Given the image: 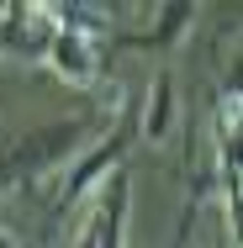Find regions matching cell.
Listing matches in <instances>:
<instances>
[{"instance_id": "obj_3", "label": "cell", "mask_w": 243, "mask_h": 248, "mask_svg": "<svg viewBox=\"0 0 243 248\" xmlns=\"http://www.w3.org/2000/svg\"><path fill=\"white\" fill-rule=\"evenodd\" d=\"M43 69H48L58 85H69V90H96L100 74H106V53H100V43L53 32L48 48H43Z\"/></svg>"}, {"instance_id": "obj_2", "label": "cell", "mask_w": 243, "mask_h": 248, "mask_svg": "<svg viewBox=\"0 0 243 248\" xmlns=\"http://www.w3.org/2000/svg\"><path fill=\"white\" fill-rule=\"evenodd\" d=\"M132 148H138V106H116L111 122L100 127V138L74 153V164H69V174H64V190H58V211H69V206H80L90 190H100V185L122 169V158Z\"/></svg>"}, {"instance_id": "obj_6", "label": "cell", "mask_w": 243, "mask_h": 248, "mask_svg": "<svg viewBox=\"0 0 243 248\" xmlns=\"http://www.w3.org/2000/svg\"><path fill=\"white\" fill-rule=\"evenodd\" d=\"M127 206H132V185H127V174L116 169L106 185H100V211L96 222H90V232H96V248H127Z\"/></svg>"}, {"instance_id": "obj_4", "label": "cell", "mask_w": 243, "mask_h": 248, "mask_svg": "<svg viewBox=\"0 0 243 248\" xmlns=\"http://www.w3.org/2000/svg\"><path fill=\"white\" fill-rule=\"evenodd\" d=\"M48 37H53V27L43 21L37 0H5L0 5V53H16V58H37L43 63Z\"/></svg>"}, {"instance_id": "obj_9", "label": "cell", "mask_w": 243, "mask_h": 248, "mask_svg": "<svg viewBox=\"0 0 243 248\" xmlns=\"http://www.w3.org/2000/svg\"><path fill=\"white\" fill-rule=\"evenodd\" d=\"M0 248H21V243H16V232H0Z\"/></svg>"}, {"instance_id": "obj_5", "label": "cell", "mask_w": 243, "mask_h": 248, "mask_svg": "<svg viewBox=\"0 0 243 248\" xmlns=\"http://www.w3.org/2000/svg\"><path fill=\"white\" fill-rule=\"evenodd\" d=\"M43 21L53 32H69V37H85V43H111L116 37V11L106 5H85V0H37Z\"/></svg>"}, {"instance_id": "obj_1", "label": "cell", "mask_w": 243, "mask_h": 248, "mask_svg": "<svg viewBox=\"0 0 243 248\" xmlns=\"http://www.w3.org/2000/svg\"><path fill=\"white\" fill-rule=\"evenodd\" d=\"M96 132V116H69V122H48L16 143L0 148V190H21V185H37L48 180L53 169L74 164V153L90 143Z\"/></svg>"}, {"instance_id": "obj_8", "label": "cell", "mask_w": 243, "mask_h": 248, "mask_svg": "<svg viewBox=\"0 0 243 248\" xmlns=\"http://www.w3.org/2000/svg\"><path fill=\"white\" fill-rule=\"evenodd\" d=\"M191 21H195V5L169 0V5L153 11V32H127V37H116V43H122V48H175Z\"/></svg>"}, {"instance_id": "obj_7", "label": "cell", "mask_w": 243, "mask_h": 248, "mask_svg": "<svg viewBox=\"0 0 243 248\" xmlns=\"http://www.w3.org/2000/svg\"><path fill=\"white\" fill-rule=\"evenodd\" d=\"M169 127H175V74L159 69L143 106H138V143H164Z\"/></svg>"}]
</instances>
